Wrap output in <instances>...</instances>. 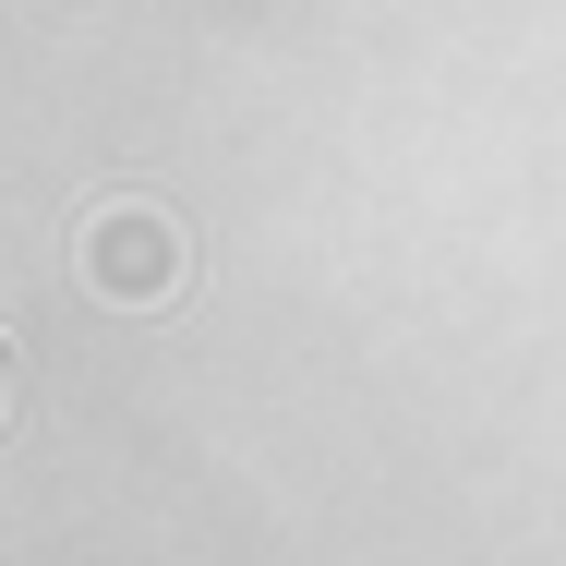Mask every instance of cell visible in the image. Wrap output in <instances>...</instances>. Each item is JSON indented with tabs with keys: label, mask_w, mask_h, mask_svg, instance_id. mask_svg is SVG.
Returning a JSON list of instances; mask_svg holds the SVG:
<instances>
[{
	"label": "cell",
	"mask_w": 566,
	"mask_h": 566,
	"mask_svg": "<svg viewBox=\"0 0 566 566\" xmlns=\"http://www.w3.org/2000/svg\"><path fill=\"white\" fill-rule=\"evenodd\" d=\"M73 277L97 290V302H169L181 277H193V241L169 206H145V193H120L97 218L73 229Z\"/></svg>",
	"instance_id": "cell-1"
}]
</instances>
